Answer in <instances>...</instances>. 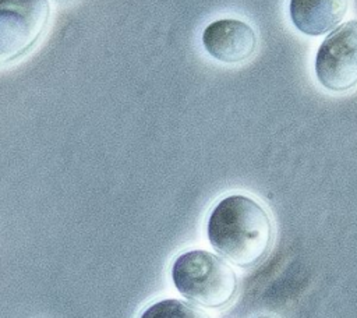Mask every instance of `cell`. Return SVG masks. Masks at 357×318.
Wrapping results in <instances>:
<instances>
[{
	"label": "cell",
	"instance_id": "6da1fadb",
	"mask_svg": "<svg viewBox=\"0 0 357 318\" xmlns=\"http://www.w3.org/2000/svg\"><path fill=\"white\" fill-rule=\"evenodd\" d=\"M209 244L222 257L240 268L257 265L273 243V222L254 198L233 194L220 199L209 213Z\"/></svg>",
	"mask_w": 357,
	"mask_h": 318
},
{
	"label": "cell",
	"instance_id": "7a4b0ae2",
	"mask_svg": "<svg viewBox=\"0 0 357 318\" xmlns=\"http://www.w3.org/2000/svg\"><path fill=\"white\" fill-rule=\"evenodd\" d=\"M172 280L181 296L206 308H222L229 304L238 286L233 268L205 250L180 254L172 265Z\"/></svg>",
	"mask_w": 357,
	"mask_h": 318
},
{
	"label": "cell",
	"instance_id": "3957f363",
	"mask_svg": "<svg viewBox=\"0 0 357 318\" xmlns=\"http://www.w3.org/2000/svg\"><path fill=\"white\" fill-rule=\"evenodd\" d=\"M47 0H0V67L25 56L45 35Z\"/></svg>",
	"mask_w": 357,
	"mask_h": 318
},
{
	"label": "cell",
	"instance_id": "277c9868",
	"mask_svg": "<svg viewBox=\"0 0 357 318\" xmlns=\"http://www.w3.org/2000/svg\"><path fill=\"white\" fill-rule=\"evenodd\" d=\"M315 75L333 92L357 85V20L342 24L324 39L315 56Z\"/></svg>",
	"mask_w": 357,
	"mask_h": 318
},
{
	"label": "cell",
	"instance_id": "5b68a950",
	"mask_svg": "<svg viewBox=\"0 0 357 318\" xmlns=\"http://www.w3.org/2000/svg\"><path fill=\"white\" fill-rule=\"evenodd\" d=\"M205 50L218 61L237 64L248 60L257 49V35L244 21L223 18L211 22L202 32Z\"/></svg>",
	"mask_w": 357,
	"mask_h": 318
},
{
	"label": "cell",
	"instance_id": "8992f818",
	"mask_svg": "<svg viewBox=\"0 0 357 318\" xmlns=\"http://www.w3.org/2000/svg\"><path fill=\"white\" fill-rule=\"evenodd\" d=\"M350 0H290L293 25L304 35L318 36L332 31L346 15Z\"/></svg>",
	"mask_w": 357,
	"mask_h": 318
},
{
	"label": "cell",
	"instance_id": "52a82bcc",
	"mask_svg": "<svg viewBox=\"0 0 357 318\" xmlns=\"http://www.w3.org/2000/svg\"><path fill=\"white\" fill-rule=\"evenodd\" d=\"M139 318H211L204 310L177 298H165L148 305Z\"/></svg>",
	"mask_w": 357,
	"mask_h": 318
},
{
	"label": "cell",
	"instance_id": "ba28073f",
	"mask_svg": "<svg viewBox=\"0 0 357 318\" xmlns=\"http://www.w3.org/2000/svg\"><path fill=\"white\" fill-rule=\"evenodd\" d=\"M258 318H271V317H258Z\"/></svg>",
	"mask_w": 357,
	"mask_h": 318
},
{
	"label": "cell",
	"instance_id": "9c48e42d",
	"mask_svg": "<svg viewBox=\"0 0 357 318\" xmlns=\"http://www.w3.org/2000/svg\"><path fill=\"white\" fill-rule=\"evenodd\" d=\"M57 1H67V0H57Z\"/></svg>",
	"mask_w": 357,
	"mask_h": 318
}]
</instances>
